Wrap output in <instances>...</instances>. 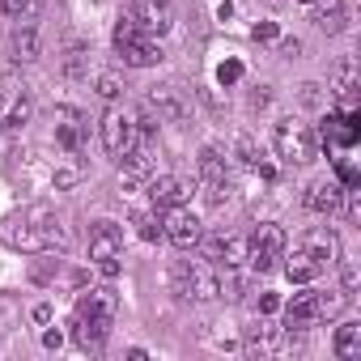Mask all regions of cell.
Wrapping results in <instances>:
<instances>
[{
  "mask_svg": "<svg viewBox=\"0 0 361 361\" xmlns=\"http://www.w3.org/2000/svg\"><path fill=\"white\" fill-rule=\"evenodd\" d=\"M115 323V293L111 289H85L73 310V340L81 348H98Z\"/></svg>",
  "mask_w": 361,
  "mask_h": 361,
  "instance_id": "cell-1",
  "label": "cell"
},
{
  "mask_svg": "<svg viewBox=\"0 0 361 361\" xmlns=\"http://www.w3.org/2000/svg\"><path fill=\"white\" fill-rule=\"evenodd\" d=\"M174 293L178 298H196V302H209L221 293V281L213 272V264H200V259H178L174 264Z\"/></svg>",
  "mask_w": 361,
  "mask_h": 361,
  "instance_id": "cell-2",
  "label": "cell"
},
{
  "mask_svg": "<svg viewBox=\"0 0 361 361\" xmlns=\"http://www.w3.org/2000/svg\"><path fill=\"white\" fill-rule=\"evenodd\" d=\"M90 259L98 264L102 276H119V259H123V234L115 221H98L90 230Z\"/></svg>",
  "mask_w": 361,
  "mask_h": 361,
  "instance_id": "cell-3",
  "label": "cell"
},
{
  "mask_svg": "<svg viewBox=\"0 0 361 361\" xmlns=\"http://www.w3.org/2000/svg\"><path fill=\"white\" fill-rule=\"evenodd\" d=\"M115 51L123 56V64H128V68H149V64H157V60H161L157 43H153L149 35H140L128 18L115 26Z\"/></svg>",
  "mask_w": 361,
  "mask_h": 361,
  "instance_id": "cell-4",
  "label": "cell"
},
{
  "mask_svg": "<svg viewBox=\"0 0 361 361\" xmlns=\"http://www.w3.org/2000/svg\"><path fill=\"white\" fill-rule=\"evenodd\" d=\"M272 145H276V157H285L293 166L314 157V136H310V128L302 119H281L272 128Z\"/></svg>",
  "mask_w": 361,
  "mask_h": 361,
  "instance_id": "cell-5",
  "label": "cell"
},
{
  "mask_svg": "<svg viewBox=\"0 0 361 361\" xmlns=\"http://www.w3.org/2000/svg\"><path fill=\"white\" fill-rule=\"evenodd\" d=\"M281 255H285V230L272 226V221H264V226L251 234V243H247V259H251L255 272H268Z\"/></svg>",
  "mask_w": 361,
  "mask_h": 361,
  "instance_id": "cell-6",
  "label": "cell"
},
{
  "mask_svg": "<svg viewBox=\"0 0 361 361\" xmlns=\"http://www.w3.org/2000/svg\"><path fill=\"white\" fill-rule=\"evenodd\" d=\"M136 140H140V123H132L123 111H106V115H102V145H106L111 157L132 153Z\"/></svg>",
  "mask_w": 361,
  "mask_h": 361,
  "instance_id": "cell-7",
  "label": "cell"
},
{
  "mask_svg": "<svg viewBox=\"0 0 361 361\" xmlns=\"http://www.w3.org/2000/svg\"><path fill=\"white\" fill-rule=\"evenodd\" d=\"M161 234L178 247V251H192V247H200V221H196V213L192 209H183V204H174V209H166V217H161Z\"/></svg>",
  "mask_w": 361,
  "mask_h": 361,
  "instance_id": "cell-8",
  "label": "cell"
},
{
  "mask_svg": "<svg viewBox=\"0 0 361 361\" xmlns=\"http://www.w3.org/2000/svg\"><path fill=\"white\" fill-rule=\"evenodd\" d=\"M128 22L140 35H166L170 30V13H166V0H128Z\"/></svg>",
  "mask_w": 361,
  "mask_h": 361,
  "instance_id": "cell-9",
  "label": "cell"
},
{
  "mask_svg": "<svg viewBox=\"0 0 361 361\" xmlns=\"http://www.w3.org/2000/svg\"><path fill=\"white\" fill-rule=\"evenodd\" d=\"M200 183H204V200L221 204L230 196V178H226V161L217 149H200Z\"/></svg>",
  "mask_w": 361,
  "mask_h": 361,
  "instance_id": "cell-10",
  "label": "cell"
},
{
  "mask_svg": "<svg viewBox=\"0 0 361 361\" xmlns=\"http://www.w3.org/2000/svg\"><path fill=\"white\" fill-rule=\"evenodd\" d=\"M192 196V183L188 178H178V174H157L153 183H149V200L157 209H174V204H183Z\"/></svg>",
  "mask_w": 361,
  "mask_h": 361,
  "instance_id": "cell-11",
  "label": "cell"
},
{
  "mask_svg": "<svg viewBox=\"0 0 361 361\" xmlns=\"http://www.w3.org/2000/svg\"><path fill=\"white\" fill-rule=\"evenodd\" d=\"M56 140L68 153H81V145H85V115L73 111V106H60L56 111Z\"/></svg>",
  "mask_w": 361,
  "mask_h": 361,
  "instance_id": "cell-12",
  "label": "cell"
},
{
  "mask_svg": "<svg viewBox=\"0 0 361 361\" xmlns=\"http://www.w3.org/2000/svg\"><path fill=\"white\" fill-rule=\"evenodd\" d=\"M340 204H344V188L336 183V178H314V183L306 188V209L310 213H327L331 217Z\"/></svg>",
  "mask_w": 361,
  "mask_h": 361,
  "instance_id": "cell-13",
  "label": "cell"
},
{
  "mask_svg": "<svg viewBox=\"0 0 361 361\" xmlns=\"http://www.w3.org/2000/svg\"><path fill=\"white\" fill-rule=\"evenodd\" d=\"M285 314H289V327H306V323H319V319H323V293H314V289L298 293V298L285 306Z\"/></svg>",
  "mask_w": 361,
  "mask_h": 361,
  "instance_id": "cell-14",
  "label": "cell"
},
{
  "mask_svg": "<svg viewBox=\"0 0 361 361\" xmlns=\"http://www.w3.org/2000/svg\"><path fill=\"white\" fill-rule=\"evenodd\" d=\"M145 106L157 111V119H161V115H166V119H183V115H188V102H183V94H178V85H157Z\"/></svg>",
  "mask_w": 361,
  "mask_h": 361,
  "instance_id": "cell-15",
  "label": "cell"
},
{
  "mask_svg": "<svg viewBox=\"0 0 361 361\" xmlns=\"http://www.w3.org/2000/svg\"><path fill=\"white\" fill-rule=\"evenodd\" d=\"M344 106H353V94H357V60L353 56H344L336 68H331V85H327Z\"/></svg>",
  "mask_w": 361,
  "mask_h": 361,
  "instance_id": "cell-16",
  "label": "cell"
},
{
  "mask_svg": "<svg viewBox=\"0 0 361 361\" xmlns=\"http://www.w3.org/2000/svg\"><path fill=\"white\" fill-rule=\"evenodd\" d=\"M119 161H123V183H132V188L145 183V178L153 174V153H149V145H140V140H136V149L123 153Z\"/></svg>",
  "mask_w": 361,
  "mask_h": 361,
  "instance_id": "cell-17",
  "label": "cell"
},
{
  "mask_svg": "<svg viewBox=\"0 0 361 361\" xmlns=\"http://www.w3.org/2000/svg\"><path fill=\"white\" fill-rule=\"evenodd\" d=\"M314 5V26L327 30V35H340L344 22H348V9H344V0H310Z\"/></svg>",
  "mask_w": 361,
  "mask_h": 361,
  "instance_id": "cell-18",
  "label": "cell"
},
{
  "mask_svg": "<svg viewBox=\"0 0 361 361\" xmlns=\"http://www.w3.org/2000/svg\"><path fill=\"white\" fill-rule=\"evenodd\" d=\"M285 272H289V281H293V285H310V281H314V276L323 272V264H319V259H314V255H310L306 247H298V251L289 255Z\"/></svg>",
  "mask_w": 361,
  "mask_h": 361,
  "instance_id": "cell-19",
  "label": "cell"
},
{
  "mask_svg": "<svg viewBox=\"0 0 361 361\" xmlns=\"http://www.w3.org/2000/svg\"><path fill=\"white\" fill-rule=\"evenodd\" d=\"M209 259H226V268H238L247 259V238H209Z\"/></svg>",
  "mask_w": 361,
  "mask_h": 361,
  "instance_id": "cell-20",
  "label": "cell"
},
{
  "mask_svg": "<svg viewBox=\"0 0 361 361\" xmlns=\"http://www.w3.org/2000/svg\"><path fill=\"white\" fill-rule=\"evenodd\" d=\"M306 251H310L319 264H336V259H340V238H336V230H314V234L306 238Z\"/></svg>",
  "mask_w": 361,
  "mask_h": 361,
  "instance_id": "cell-21",
  "label": "cell"
},
{
  "mask_svg": "<svg viewBox=\"0 0 361 361\" xmlns=\"http://www.w3.org/2000/svg\"><path fill=\"white\" fill-rule=\"evenodd\" d=\"M336 357H344V361L361 357V323H340L336 327Z\"/></svg>",
  "mask_w": 361,
  "mask_h": 361,
  "instance_id": "cell-22",
  "label": "cell"
},
{
  "mask_svg": "<svg viewBox=\"0 0 361 361\" xmlns=\"http://www.w3.org/2000/svg\"><path fill=\"white\" fill-rule=\"evenodd\" d=\"M9 47H13V60H18V64L35 60V56H39V35H35V26H18L13 39H9Z\"/></svg>",
  "mask_w": 361,
  "mask_h": 361,
  "instance_id": "cell-23",
  "label": "cell"
},
{
  "mask_svg": "<svg viewBox=\"0 0 361 361\" xmlns=\"http://www.w3.org/2000/svg\"><path fill=\"white\" fill-rule=\"evenodd\" d=\"M327 140H331V145H353V140H357V128H353L348 119L336 115V119L323 123V145H327Z\"/></svg>",
  "mask_w": 361,
  "mask_h": 361,
  "instance_id": "cell-24",
  "label": "cell"
},
{
  "mask_svg": "<svg viewBox=\"0 0 361 361\" xmlns=\"http://www.w3.org/2000/svg\"><path fill=\"white\" fill-rule=\"evenodd\" d=\"M0 9H5L9 18H18V22H30L39 13V0H0Z\"/></svg>",
  "mask_w": 361,
  "mask_h": 361,
  "instance_id": "cell-25",
  "label": "cell"
},
{
  "mask_svg": "<svg viewBox=\"0 0 361 361\" xmlns=\"http://www.w3.org/2000/svg\"><path fill=\"white\" fill-rule=\"evenodd\" d=\"M77 178H81V157H77V153H68V161L56 170V188H73Z\"/></svg>",
  "mask_w": 361,
  "mask_h": 361,
  "instance_id": "cell-26",
  "label": "cell"
},
{
  "mask_svg": "<svg viewBox=\"0 0 361 361\" xmlns=\"http://www.w3.org/2000/svg\"><path fill=\"white\" fill-rule=\"evenodd\" d=\"M98 94L115 102V98L123 94V77H119V73H102V77H98Z\"/></svg>",
  "mask_w": 361,
  "mask_h": 361,
  "instance_id": "cell-27",
  "label": "cell"
},
{
  "mask_svg": "<svg viewBox=\"0 0 361 361\" xmlns=\"http://www.w3.org/2000/svg\"><path fill=\"white\" fill-rule=\"evenodd\" d=\"M30 119V98H18L13 111H9V132H22V123Z\"/></svg>",
  "mask_w": 361,
  "mask_h": 361,
  "instance_id": "cell-28",
  "label": "cell"
},
{
  "mask_svg": "<svg viewBox=\"0 0 361 361\" xmlns=\"http://www.w3.org/2000/svg\"><path fill=\"white\" fill-rule=\"evenodd\" d=\"M64 68H68V77H85V47H73L68 60H64Z\"/></svg>",
  "mask_w": 361,
  "mask_h": 361,
  "instance_id": "cell-29",
  "label": "cell"
},
{
  "mask_svg": "<svg viewBox=\"0 0 361 361\" xmlns=\"http://www.w3.org/2000/svg\"><path fill=\"white\" fill-rule=\"evenodd\" d=\"M238 77H243V64H238V60H226V64L217 68V81H221V85H234Z\"/></svg>",
  "mask_w": 361,
  "mask_h": 361,
  "instance_id": "cell-30",
  "label": "cell"
},
{
  "mask_svg": "<svg viewBox=\"0 0 361 361\" xmlns=\"http://www.w3.org/2000/svg\"><path fill=\"white\" fill-rule=\"evenodd\" d=\"M251 39H255V43H276V39H281V30H276L272 22H259V26L251 30Z\"/></svg>",
  "mask_w": 361,
  "mask_h": 361,
  "instance_id": "cell-31",
  "label": "cell"
},
{
  "mask_svg": "<svg viewBox=\"0 0 361 361\" xmlns=\"http://www.w3.org/2000/svg\"><path fill=\"white\" fill-rule=\"evenodd\" d=\"M136 226H140V238H157L161 234V226L153 230V217H136Z\"/></svg>",
  "mask_w": 361,
  "mask_h": 361,
  "instance_id": "cell-32",
  "label": "cell"
},
{
  "mask_svg": "<svg viewBox=\"0 0 361 361\" xmlns=\"http://www.w3.org/2000/svg\"><path fill=\"white\" fill-rule=\"evenodd\" d=\"M259 310H264V314H276V310H281V298H276V293H264V298H259Z\"/></svg>",
  "mask_w": 361,
  "mask_h": 361,
  "instance_id": "cell-33",
  "label": "cell"
},
{
  "mask_svg": "<svg viewBox=\"0 0 361 361\" xmlns=\"http://www.w3.org/2000/svg\"><path fill=\"white\" fill-rule=\"evenodd\" d=\"M238 153H243V161H255V145H251V140H247V136H243V140H238Z\"/></svg>",
  "mask_w": 361,
  "mask_h": 361,
  "instance_id": "cell-34",
  "label": "cell"
},
{
  "mask_svg": "<svg viewBox=\"0 0 361 361\" xmlns=\"http://www.w3.org/2000/svg\"><path fill=\"white\" fill-rule=\"evenodd\" d=\"M357 289V268H344V293Z\"/></svg>",
  "mask_w": 361,
  "mask_h": 361,
  "instance_id": "cell-35",
  "label": "cell"
},
{
  "mask_svg": "<svg viewBox=\"0 0 361 361\" xmlns=\"http://www.w3.org/2000/svg\"><path fill=\"white\" fill-rule=\"evenodd\" d=\"M281 51L285 56H298V39H281Z\"/></svg>",
  "mask_w": 361,
  "mask_h": 361,
  "instance_id": "cell-36",
  "label": "cell"
},
{
  "mask_svg": "<svg viewBox=\"0 0 361 361\" xmlns=\"http://www.w3.org/2000/svg\"><path fill=\"white\" fill-rule=\"evenodd\" d=\"M302 5H310V0H302Z\"/></svg>",
  "mask_w": 361,
  "mask_h": 361,
  "instance_id": "cell-37",
  "label": "cell"
}]
</instances>
